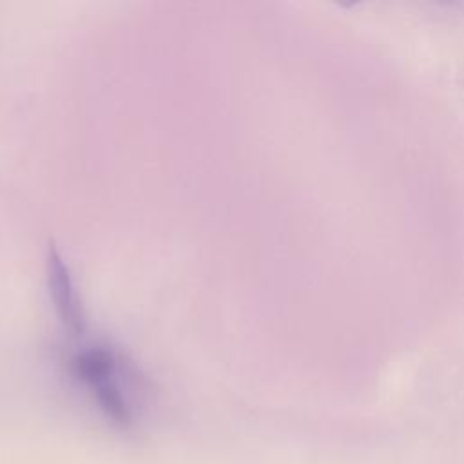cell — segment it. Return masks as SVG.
Here are the masks:
<instances>
[{
  "mask_svg": "<svg viewBox=\"0 0 464 464\" xmlns=\"http://www.w3.org/2000/svg\"><path fill=\"white\" fill-rule=\"evenodd\" d=\"M69 359L72 375L96 397L98 404L114 419L129 420L132 415L130 384L134 372L123 355L109 343L80 337Z\"/></svg>",
  "mask_w": 464,
  "mask_h": 464,
  "instance_id": "cell-1",
  "label": "cell"
},
{
  "mask_svg": "<svg viewBox=\"0 0 464 464\" xmlns=\"http://www.w3.org/2000/svg\"><path fill=\"white\" fill-rule=\"evenodd\" d=\"M47 286L60 323L72 339L87 334V319L72 281L69 265L63 261L60 250L51 245L47 250Z\"/></svg>",
  "mask_w": 464,
  "mask_h": 464,
  "instance_id": "cell-2",
  "label": "cell"
}]
</instances>
